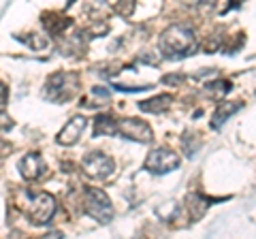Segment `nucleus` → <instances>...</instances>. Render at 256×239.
Masks as SVG:
<instances>
[{"instance_id":"nucleus-10","label":"nucleus","mask_w":256,"mask_h":239,"mask_svg":"<svg viewBox=\"0 0 256 239\" xmlns=\"http://www.w3.org/2000/svg\"><path fill=\"white\" fill-rule=\"evenodd\" d=\"M86 47H88V36H86L84 30H73L70 34H62L60 50L66 56L82 54V52H86Z\"/></svg>"},{"instance_id":"nucleus-16","label":"nucleus","mask_w":256,"mask_h":239,"mask_svg":"<svg viewBox=\"0 0 256 239\" xmlns=\"http://www.w3.org/2000/svg\"><path fill=\"white\" fill-rule=\"evenodd\" d=\"M18 38L24 41V43H28L32 50H45V47L50 45V41H47L45 34H28V36H18Z\"/></svg>"},{"instance_id":"nucleus-2","label":"nucleus","mask_w":256,"mask_h":239,"mask_svg":"<svg viewBox=\"0 0 256 239\" xmlns=\"http://www.w3.org/2000/svg\"><path fill=\"white\" fill-rule=\"evenodd\" d=\"M75 92H77V75L64 73V70L50 75L43 86V98L50 102H66L75 96Z\"/></svg>"},{"instance_id":"nucleus-7","label":"nucleus","mask_w":256,"mask_h":239,"mask_svg":"<svg viewBox=\"0 0 256 239\" xmlns=\"http://www.w3.org/2000/svg\"><path fill=\"white\" fill-rule=\"evenodd\" d=\"M118 134L122 139H130L137 143H152L154 141V132H152L148 122H141L137 118H126L118 122Z\"/></svg>"},{"instance_id":"nucleus-13","label":"nucleus","mask_w":256,"mask_h":239,"mask_svg":"<svg viewBox=\"0 0 256 239\" xmlns=\"http://www.w3.org/2000/svg\"><path fill=\"white\" fill-rule=\"evenodd\" d=\"M173 102V96L171 94H158V96L154 98H148L139 102V109L143 111V114H162V111H166L171 107Z\"/></svg>"},{"instance_id":"nucleus-6","label":"nucleus","mask_w":256,"mask_h":239,"mask_svg":"<svg viewBox=\"0 0 256 239\" xmlns=\"http://www.w3.org/2000/svg\"><path fill=\"white\" fill-rule=\"evenodd\" d=\"M82 166L84 171L90 175L94 180H109L111 173L116 171V162L114 158L107 156L105 152H100V150H94V152H88L82 160Z\"/></svg>"},{"instance_id":"nucleus-19","label":"nucleus","mask_w":256,"mask_h":239,"mask_svg":"<svg viewBox=\"0 0 256 239\" xmlns=\"http://www.w3.org/2000/svg\"><path fill=\"white\" fill-rule=\"evenodd\" d=\"M6 98H9V88L0 82V111H2V107L6 105Z\"/></svg>"},{"instance_id":"nucleus-18","label":"nucleus","mask_w":256,"mask_h":239,"mask_svg":"<svg viewBox=\"0 0 256 239\" xmlns=\"http://www.w3.org/2000/svg\"><path fill=\"white\" fill-rule=\"evenodd\" d=\"M11 126H13V120L6 116L4 111H0V132H2V130H9Z\"/></svg>"},{"instance_id":"nucleus-4","label":"nucleus","mask_w":256,"mask_h":239,"mask_svg":"<svg viewBox=\"0 0 256 239\" xmlns=\"http://www.w3.org/2000/svg\"><path fill=\"white\" fill-rule=\"evenodd\" d=\"M26 214L32 224H45L56 214V201L50 192H26Z\"/></svg>"},{"instance_id":"nucleus-8","label":"nucleus","mask_w":256,"mask_h":239,"mask_svg":"<svg viewBox=\"0 0 256 239\" xmlns=\"http://www.w3.org/2000/svg\"><path fill=\"white\" fill-rule=\"evenodd\" d=\"M18 169L22 173V178L24 180H28V182H34L38 180L41 175L45 173V160L41 158V154H36V152H32V154H26L22 158V160L18 162Z\"/></svg>"},{"instance_id":"nucleus-1","label":"nucleus","mask_w":256,"mask_h":239,"mask_svg":"<svg viewBox=\"0 0 256 239\" xmlns=\"http://www.w3.org/2000/svg\"><path fill=\"white\" fill-rule=\"evenodd\" d=\"M196 50V34L194 28L188 24H171L160 34V52L169 60L186 58Z\"/></svg>"},{"instance_id":"nucleus-3","label":"nucleus","mask_w":256,"mask_h":239,"mask_svg":"<svg viewBox=\"0 0 256 239\" xmlns=\"http://www.w3.org/2000/svg\"><path fill=\"white\" fill-rule=\"evenodd\" d=\"M84 207L88 216L100 222V224H109L111 218H114V205H111L107 192H102L100 188H86Z\"/></svg>"},{"instance_id":"nucleus-9","label":"nucleus","mask_w":256,"mask_h":239,"mask_svg":"<svg viewBox=\"0 0 256 239\" xmlns=\"http://www.w3.org/2000/svg\"><path fill=\"white\" fill-rule=\"evenodd\" d=\"M86 124H88V120L84 116L70 118L68 122L64 124V128L58 132V143H62V146H73V143H77V139L82 137V132L86 130Z\"/></svg>"},{"instance_id":"nucleus-14","label":"nucleus","mask_w":256,"mask_h":239,"mask_svg":"<svg viewBox=\"0 0 256 239\" xmlns=\"http://www.w3.org/2000/svg\"><path fill=\"white\" fill-rule=\"evenodd\" d=\"M102 134H118V122L107 114L96 116L94 120V137H102Z\"/></svg>"},{"instance_id":"nucleus-15","label":"nucleus","mask_w":256,"mask_h":239,"mask_svg":"<svg viewBox=\"0 0 256 239\" xmlns=\"http://www.w3.org/2000/svg\"><path fill=\"white\" fill-rule=\"evenodd\" d=\"M230 88L233 86H230L228 79H216V82H210L205 86V94L210 98H222L230 92Z\"/></svg>"},{"instance_id":"nucleus-20","label":"nucleus","mask_w":256,"mask_h":239,"mask_svg":"<svg viewBox=\"0 0 256 239\" xmlns=\"http://www.w3.org/2000/svg\"><path fill=\"white\" fill-rule=\"evenodd\" d=\"M162 82L164 84H178V82H182V77L180 75H169V77H162Z\"/></svg>"},{"instance_id":"nucleus-12","label":"nucleus","mask_w":256,"mask_h":239,"mask_svg":"<svg viewBox=\"0 0 256 239\" xmlns=\"http://www.w3.org/2000/svg\"><path fill=\"white\" fill-rule=\"evenodd\" d=\"M242 107H244V102H239V100H237V102H222V105L216 107L214 116H212V124H210V126H212V128H216V130L222 128L224 122H226V120H228L230 116H235Z\"/></svg>"},{"instance_id":"nucleus-5","label":"nucleus","mask_w":256,"mask_h":239,"mask_svg":"<svg viewBox=\"0 0 256 239\" xmlns=\"http://www.w3.org/2000/svg\"><path fill=\"white\" fill-rule=\"evenodd\" d=\"M180 156L173 152V150L169 148H156L152 150V152L148 154L146 162H143V169L154 173V175H164V173H171L175 169H180Z\"/></svg>"},{"instance_id":"nucleus-17","label":"nucleus","mask_w":256,"mask_h":239,"mask_svg":"<svg viewBox=\"0 0 256 239\" xmlns=\"http://www.w3.org/2000/svg\"><path fill=\"white\" fill-rule=\"evenodd\" d=\"M114 11L118 15H122V18H128L132 11H134V2H126V0H120V2L114 4Z\"/></svg>"},{"instance_id":"nucleus-11","label":"nucleus","mask_w":256,"mask_h":239,"mask_svg":"<svg viewBox=\"0 0 256 239\" xmlns=\"http://www.w3.org/2000/svg\"><path fill=\"white\" fill-rule=\"evenodd\" d=\"M210 205H212V198H205L201 192H190L186 198V207L192 220H201L207 214V210H210Z\"/></svg>"}]
</instances>
